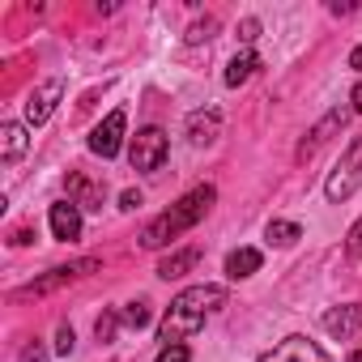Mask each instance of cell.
<instances>
[{
  "label": "cell",
  "instance_id": "obj_9",
  "mask_svg": "<svg viewBox=\"0 0 362 362\" xmlns=\"http://www.w3.org/2000/svg\"><path fill=\"white\" fill-rule=\"evenodd\" d=\"M358 328H362V307H358V303H345V307H332V311H324V332H328V337H337V341H349Z\"/></svg>",
  "mask_w": 362,
  "mask_h": 362
},
{
  "label": "cell",
  "instance_id": "obj_10",
  "mask_svg": "<svg viewBox=\"0 0 362 362\" xmlns=\"http://www.w3.org/2000/svg\"><path fill=\"white\" fill-rule=\"evenodd\" d=\"M188 136H192V145H214V141L222 136V111H218V107L192 111V115H188Z\"/></svg>",
  "mask_w": 362,
  "mask_h": 362
},
{
  "label": "cell",
  "instance_id": "obj_14",
  "mask_svg": "<svg viewBox=\"0 0 362 362\" xmlns=\"http://www.w3.org/2000/svg\"><path fill=\"white\" fill-rule=\"evenodd\" d=\"M332 128H345V111H332L324 124H315V128H311V136L298 145V158H311V153H315V149L328 141V132H332Z\"/></svg>",
  "mask_w": 362,
  "mask_h": 362
},
{
  "label": "cell",
  "instance_id": "obj_6",
  "mask_svg": "<svg viewBox=\"0 0 362 362\" xmlns=\"http://www.w3.org/2000/svg\"><path fill=\"white\" fill-rule=\"evenodd\" d=\"M60 98H64V81H60V77H52V81H43L39 90H30V94H26V124H30V128L47 124V115L56 111Z\"/></svg>",
  "mask_w": 362,
  "mask_h": 362
},
{
  "label": "cell",
  "instance_id": "obj_30",
  "mask_svg": "<svg viewBox=\"0 0 362 362\" xmlns=\"http://www.w3.org/2000/svg\"><path fill=\"white\" fill-rule=\"evenodd\" d=\"M349 362H362V349H354V358H349Z\"/></svg>",
  "mask_w": 362,
  "mask_h": 362
},
{
  "label": "cell",
  "instance_id": "obj_18",
  "mask_svg": "<svg viewBox=\"0 0 362 362\" xmlns=\"http://www.w3.org/2000/svg\"><path fill=\"white\" fill-rule=\"evenodd\" d=\"M298 235H303V230H298L294 222H269V243H277V247H290Z\"/></svg>",
  "mask_w": 362,
  "mask_h": 362
},
{
  "label": "cell",
  "instance_id": "obj_25",
  "mask_svg": "<svg viewBox=\"0 0 362 362\" xmlns=\"http://www.w3.org/2000/svg\"><path fill=\"white\" fill-rule=\"evenodd\" d=\"M256 35H260V22H256V18H247V22L239 26V39H243V43H252Z\"/></svg>",
  "mask_w": 362,
  "mask_h": 362
},
{
  "label": "cell",
  "instance_id": "obj_3",
  "mask_svg": "<svg viewBox=\"0 0 362 362\" xmlns=\"http://www.w3.org/2000/svg\"><path fill=\"white\" fill-rule=\"evenodd\" d=\"M358 188H362V141H349L345 158L337 162V170L328 175V184H324V197L337 205V201H349Z\"/></svg>",
  "mask_w": 362,
  "mask_h": 362
},
{
  "label": "cell",
  "instance_id": "obj_28",
  "mask_svg": "<svg viewBox=\"0 0 362 362\" xmlns=\"http://www.w3.org/2000/svg\"><path fill=\"white\" fill-rule=\"evenodd\" d=\"M349 69H358V73H362V47H354V56H349Z\"/></svg>",
  "mask_w": 362,
  "mask_h": 362
},
{
  "label": "cell",
  "instance_id": "obj_29",
  "mask_svg": "<svg viewBox=\"0 0 362 362\" xmlns=\"http://www.w3.org/2000/svg\"><path fill=\"white\" fill-rule=\"evenodd\" d=\"M354 111H358V115H362V81H358V86H354Z\"/></svg>",
  "mask_w": 362,
  "mask_h": 362
},
{
  "label": "cell",
  "instance_id": "obj_27",
  "mask_svg": "<svg viewBox=\"0 0 362 362\" xmlns=\"http://www.w3.org/2000/svg\"><path fill=\"white\" fill-rule=\"evenodd\" d=\"M119 205H124V209H141V192H124Z\"/></svg>",
  "mask_w": 362,
  "mask_h": 362
},
{
  "label": "cell",
  "instance_id": "obj_11",
  "mask_svg": "<svg viewBox=\"0 0 362 362\" xmlns=\"http://www.w3.org/2000/svg\"><path fill=\"white\" fill-rule=\"evenodd\" d=\"M52 235L64 239V243L81 239V214H77L73 201H56V205H52Z\"/></svg>",
  "mask_w": 362,
  "mask_h": 362
},
{
  "label": "cell",
  "instance_id": "obj_7",
  "mask_svg": "<svg viewBox=\"0 0 362 362\" xmlns=\"http://www.w3.org/2000/svg\"><path fill=\"white\" fill-rule=\"evenodd\" d=\"M124 124H128V115H124V111H111V115L90 132V149H94L98 158H115V153H119V141H124Z\"/></svg>",
  "mask_w": 362,
  "mask_h": 362
},
{
  "label": "cell",
  "instance_id": "obj_15",
  "mask_svg": "<svg viewBox=\"0 0 362 362\" xmlns=\"http://www.w3.org/2000/svg\"><path fill=\"white\" fill-rule=\"evenodd\" d=\"M256 269H260V252L256 247H239V252L226 256V277H235V281L239 277H252Z\"/></svg>",
  "mask_w": 362,
  "mask_h": 362
},
{
  "label": "cell",
  "instance_id": "obj_8",
  "mask_svg": "<svg viewBox=\"0 0 362 362\" xmlns=\"http://www.w3.org/2000/svg\"><path fill=\"white\" fill-rule=\"evenodd\" d=\"M260 362H324V349L307 337H286L273 354H264Z\"/></svg>",
  "mask_w": 362,
  "mask_h": 362
},
{
  "label": "cell",
  "instance_id": "obj_20",
  "mask_svg": "<svg viewBox=\"0 0 362 362\" xmlns=\"http://www.w3.org/2000/svg\"><path fill=\"white\" fill-rule=\"evenodd\" d=\"M345 252H349V260H358V256H362V218L349 226V235H345Z\"/></svg>",
  "mask_w": 362,
  "mask_h": 362
},
{
  "label": "cell",
  "instance_id": "obj_22",
  "mask_svg": "<svg viewBox=\"0 0 362 362\" xmlns=\"http://www.w3.org/2000/svg\"><path fill=\"white\" fill-rule=\"evenodd\" d=\"M192 354H188V345H166L162 354H158V362H188Z\"/></svg>",
  "mask_w": 362,
  "mask_h": 362
},
{
  "label": "cell",
  "instance_id": "obj_12",
  "mask_svg": "<svg viewBox=\"0 0 362 362\" xmlns=\"http://www.w3.org/2000/svg\"><path fill=\"white\" fill-rule=\"evenodd\" d=\"M26 149H30V136L22 124H0V158H5V166H13Z\"/></svg>",
  "mask_w": 362,
  "mask_h": 362
},
{
  "label": "cell",
  "instance_id": "obj_21",
  "mask_svg": "<svg viewBox=\"0 0 362 362\" xmlns=\"http://www.w3.org/2000/svg\"><path fill=\"white\" fill-rule=\"evenodd\" d=\"M214 30H218V22H214V18H205V22H197V26L188 30V43H201V39H209Z\"/></svg>",
  "mask_w": 362,
  "mask_h": 362
},
{
  "label": "cell",
  "instance_id": "obj_5",
  "mask_svg": "<svg viewBox=\"0 0 362 362\" xmlns=\"http://www.w3.org/2000/svg\"><path fill=\"white\" fill-rule=\"evenodd\" d=\"M94 269H98V260H77V264H60V269H52L47 277H39V281H30L26 290H18V298H43V294H52V290H60V286H69V281H77V277L94 273Z\"/></svg>",
  "mask_w": 362,
  "mask_h": 362
},
{
  "label": "cell",
  "instance_id": "obj_24",
  "mask_svg": "<svg viewBox=\"0 0 362 362\" xmlns=\"http://www.w3.org/2000/svg\"><path fill=\"white\" fill-rule=\"evenodd\" d=\"M56 354H73V328L69 324H60V332H56Z\"/></svg>",
  "mask_w": 362,
  "mask_h": 362
},
{
  "label": "cell",
  "instance_id": "obj_2",
  "mask_svg": "<svg viewBox=\"0 0 362 362\" xmlns=\"http://www.w3.org/2000/svg\"><path fill=\"white\" fill-rule=\"evenodd\" d=\"M214 201H218V192L209 188V184H201V188H192L179 205H170L158 222H149L145 226V235H141V247H149V252H158V247H166L170 239H179L184 230H192L209 209H214Z\"/></svg>",
  "mask_w": 362,
  "mask_h": 362
},
{
  "label": "cell",
  "instance_id": "obj_19",
  "mask_svg": "<svg viewBox=\"0 0 362 362\" xmlns=\"http://www.w3.org/2000/svg\"><path fill=\"white\" fill-rule=\"evenodd\" d=\"M124 320H128V328H145L149 324V303H128Z\"/></svg>",
  "mask_w": 362,
  "mask_h": 362
},
{
  "label": "cell",
  "instance_id": "obj_17",
  "mask_svg": "<svg viewBox=\"0 0 362 362\" xmlns=\"http://www.w3.org/2000/svg\"><path fill=\"white\" fill-rule=\"evenodd\" d=\"M260 69V60H256V52H239L235 60H230V69H226V86H243L252 73Z\"/></svg>",
  "mask_w": 362,
  "mask_h": 362
},
{
  "label": "cell",
  "instance_id": "obj_4",
  "mask_svg": "<svg viewBox=\"0 0 362 362\" xmlns=\"http://www.w3.org/2000/svg\"><path fill=\"white\" fill-rule=\"evenodd\" d=\"M166 149H170V141H166L162 128H141V132L132 136L128 162H132V170H158V166L166 162Z\"/></svg>",
  "mask_w": 362,
  "mask_h": 362
},
{
  "label": "cell",
  "instance_id": "obj_1",
  "mask_svg": "<svg viewBox=\"0 0 362 362\" xmlns=\"http://www.w3.org/2000/svg\"><path fill=\"white\" fill-rule=\"evenodd\" d=\"M218 307H226V290L222 286H192V290H184V294L166 307V320H162V332L158 337L166 345H184V337L201 332L205 328V315L218 311Z\"/></svg>",
  "mask_w": 362,
  "mask_h": 362
},
{
  "label": "cell",
  "instance_id": "obj_23",
  "mask_svg": "<svg viewBox=\"0 0 362 362\" xmlns=\"http://www.w3.org/2000/svg\"><path fill=\"white\" fill-rule=\"evenodd\" d=\"M94 332H98V341H111V337H115V315H111V311H107V315H98Z\"/></svg>",
  "mask_w": 362,
  "mask_h": 362
},
{
  "label": "cell",
  "instance_id": "obj_16",
  "mask_svg": "<svg viewBox=\"0 0 362 362\" xmlns=\"http://www.w3.org/2000/svg\"><path fill=\"white\" fill-rule=\"evenodd\" d=\"M69 192L77 197V201H73L77 209H103V192H98L94 184H86L81 175H69Z\"/></svg>",
  "mask_w": 362,
  "mask_h": 362
},
{
  "label": "cell",
  "instance_id": "obj_26",
  "mask_svg": "<svg viewBox=\"0 0 362 362\" xmlns=\"http://www.w3.org/2000/svg\"><path fill=\"white\" fill-rule=\"evenodd\" d=\"M22 358H26V362H47V349H43V345H26Z\"/></svg>",
  "mask_w": 362,
  "mask_h": 362
},
{
  "label": "cell",
  "instance_id": "obj_13",
  "mask_svg": "<svg viewBox=\"0 0 362 362\" xmlns=\"http://www.w3.org/2000/svg\"><path fill=\"white\" fill-rule=\"evenodd\" d=\"M197 260H201V252H197V247H184V252H170V256H166V260L158 264V277H166V281H170V277H184L188 269H197Z\"/></svg>",
  "mask_w": 362,
  "mask_h": 362
}]
</instances>
